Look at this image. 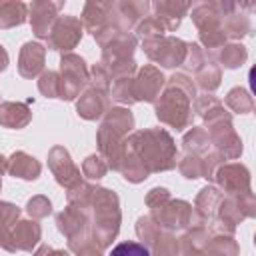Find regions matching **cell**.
I'll list each match as a JSON object with an SVG mask.
<instances>
[{
	"label": "cell",
	"mask_w": 256,
	"mask_h": 256,
	"mask_svg": "<svg viewBox=\"0 0 256 256\" xmlns=\"http://www.w3.org/2000/svg\"><path fill=\"white\" fill-rule=\"evenodd\" d=\"M88 82H90V86H94V88H98V90H104V92H110V84H112V80H110V74H108V70L98 62V64H94L90 70H88Z\"/></svg>",
	"instance_id": "obj_40"
},
{
	"label": "cell",
	"mask_w": 256,
	"mask_h": 256,
	"mask_svg": "<svg viewBox=\"0 0 256 256\" xmlns=\"http://www.w3.org/2000/svg\"><path fill=\"white\" fill-rule=\"evenodd\" d=\"M192 22L198 28V36L200 42L208 48V50H218L226 44V34L222 28V18L220 12L216 8V2H198L192 8Z\"/></svg>",
	"instance_id": "obj_6"
},
{
	"label": "cell",
	"mask_w": 256,
	"mask_h": 256,
	"mask_svg": "<svg viewBox=\"0 0 256 256\" xmlns=\"http://www.w3.org/2000/svg\"><path fill=\"white\" fill-rule=\"evenodd\" d=\"M38 90L46 98H58V72L44 70L38 78Z\"/></svg>",
	"instance_id": "obj_38"
},
{
	"label": "cell",
	"mask_w": 256,
	"mask_h": 256,
	"mask_svg": "<svg viewBox=\"0 0 256 256\" xmlns=\"http://www.w3.org/2000/svg\"><path fill=\"white\" fill-rule=\"evenodd\" d=\"M42 228L36 220H16L10 226L0 228V248L8 252H32L40 242Z\"/></svg>",
	"instance_id": "obj_9"
},
{
	"label": "cell",
	"mask_w": 256,
	"mask_h": 256,
	"mask_svg": "<svg viewBox=\"0 0 256 256\" xmlns=\"http://www.w3.org/2000/svg\"><path fill=\"white\" fill-rule=\"evenodd\" d=\"M6 164H8V158H4V156L0 154V176L6 172Z\"/></svg>",
	"instance_id": "obj_46"
},
{
	"label": "cell",
	"mask_w": 256,
	"mask_h": 256,
	"mask_svg": "<svg viewBox=\"0 0 256 256\" xmlns=\"http://www.w3.org/2000/svg\"><path fill=\"white\" fill-rule=\"evenodd\" d=\"M62 2H50V0H38V2H32L28 6V12H30V26H32V32L38 36V38H48L50 32H52V26L56 24L58 20V12L62 10Z\"/></svg>",
	"instance_id": "obj_18"
},
{
	"label": "cell",
	"mask_w": 256,
	"mask_h": 256,
	"mask_svg": "<svg viewBox=\"0 0 256 256\" xmlns=\"http://www.w3.org/2000/svg\"><path fill=\"white\" fill-rule=\"evenodd\" d=\"M166 78L164 74L152 66L146 64L142 68L136 70V76L132 78V94L136 102H156V98L160 96V90L164 88Z\"/></svg>",
	"instance_id": "obj_15"
},
{
	"label": "cell",
	"mask_w": 256,
	"mask_h": 256,
	"mask_svg": "<svg viewBox=\"0 0 256 256\" xmlns=\"http://www.w3.org/2000/svg\"><path fill=\"white\" fill-rule=\"evenodd\" d=\"M8 68V52H6V48L0 44V72H4Z\"/></svg>",
	"instance_id": "obj_45"
},
{
	"label": "cell",
	"mask_w": 256,
	"mask_h": 256,
	"mask_svg": "<svg viewBox=\"0 0 256 256\" xmlns=\"http://www.w3.org/2000/svg\"><path fill=\"white\" fill-rule=\"evenodd\" d=\"M194 76H196V84H198V88H202L206 94H212V92L220 86L222 70H220V66H218L212 58H208V60L204 62V66L198 68V70L194 72Z\"/></svg>",
	"instance_id": "obj_30"
},
{
	"label": "cell",
	"mask_w": 256,
	"mask_h": 256,
	"mask_svg": "<svg viewBox=\"0 0 256 256\" xmlns=\"http://www.w3.org/2000/svg\"><path fill=\"white\" fill-rule=\"evenodd\" d=\"M132 78H134V76H130V78H116V80H112L110 98H112V100H116V102H120V104H126V106L136 104L134 94H132Z\"/></svg>",
	"instance_id": "obj_34"
},
{
	"label": "cell",
	"mask_w": 256,
	"mask_h": 256,
	"mask_svg": "<svg viewBox=\"0 0 256 256\" xmlns=\"http://www.w3.org/2000/svg\"><path fill=\"white\" fill-rule=\"evenodd\" d=\"M108 256H150V252H148V248L144 244L128 240V242L116 244Z\"/></svg>",
	"instance_id": "obj_41"
},
{
	"label": "cell",
	"mask_w": 256,
	"mask_h": 256,
	"mask_svg": "<svg viewBox=\"0 0 256 256\" xmlns=\"http://www.w3.org/2000/svg\"><path fill=\"white\" fill-rule=\"evenodd\" d=\"M182 146H184V152H186V154H196V156L208 154V152H210V138H208V132H206L202 126H192V128L184 134Z\"/></svg>",
	"instance_id": "obj_31"
},
{
	"label": "cell",
	"mask_w": 256,
	"mask_h": 256,
	"mask_svg": "<svg viewBox=\"0 0 256 256\" xmlns=\"http://www.w3.org/2000/svg\"><path fill=\"white\" fill-rule=\"evenodd\" d=\"M136 34H138L142 40H156V38L166 36V28H164L154 16H146V18H142V20L136 24Z\"/></svg>",
	"instance_id": "obj_35"
},
{
	"label": "cell",
	"mask_w": 256,
	"mask_h": 256,
	"mask_svg": "<svg viewBox=\"0 0 256 256\" xmlns=\"http://www.w3.org/2000/svg\"><path fill=\"white\" fill-rule=\"evenodd\" d=\"M226 106L236 114H248L254 110V100L248 90L236 86L226 94Z\"/></svg>",
	"instance_id": "obj_32"
},
{
	"label": "cell",
	"mask_w": 256,
	"mask_h": 256,
	"mask_svg": "<svg viewBox=\"0 0 256 256\" xmlns=\"http://www.w3.org/2000/svg\"><path fill=\"white\" fill-rule=\"evenodd\" d=\"M48 168L52 170L56 182L60 186H64L66 190H72L74 186H78L82 182L80 168L72 162L70 152L64 146H54L48 152Z\"/></svg>",
	"instance_id": "obj_16"
},
{
	"label": "cell",
	"mask_w": 256,
	"mask_h": 256,
	"mask_svg": "<svg viewBox=\"0 0 256 256\" xmlns=\"http://www.w3.org/2000/svg\"><path fill=\"white\" fill-rule=\"evenodd\" d=\"M222 200H224V194H222L216 186H204V188L198 192V196H196V200H194V208H192L196 222H200V224L210 222V220L216 216V212H218Z\"/></svg>",
	"instance_id": "obj_25"
},
{
	"label": "cell",
	"mask_w": 256,
	"mask_h": 256,
	"mask_svg": "<svg viewBox=\"0 0 256 256\" xmlns=\"http://www.w3.org/2000/svg\"><path fill=\"white\" fill-rule=\"evenodd\" d=\"M150 10V4L146 0H124V2H112L110 20L120 32H128L130 28H136V24L146 18V12Z\"/></svg>",
	"instance_id": "obj_17"
},
{
	"label": "cell",
	"mask_w": 256,
	"mask_h": 256,
	"mask_svg": "<svg viewBox=\"0 0 256 256\" xmlns=\"http://www.w3.org/2000/svg\"><path fill=\"white\" fill-rule=\"evenodd\" d=\"M190 8H192V4H188V2H176V0H158V2L152 4L154 18L166 28V32L176 30Z\"/></svg>",
	"instance_id": "obj_24"
},
{
	"label": "cell",
	"mask_w": 256,
	"mask_h": 256,
	"mask_svg": "<svg viewBox=\"0 0 256 256\" xmlns=\"http://www.w3.org/2000/svg\"><path fill=\"white\" fill-rule=\"evenodd\" d=\"M32 120V110L24 102H0V126L20 130Z\"/></svg>",
	"instance_id": "obj_27"
},
{
	"label": "cell",
	"mask_w": 256,
	"mask_h": 256,
	"mask_svg": "<svg viewBox=\"0 0 256 256\" xmlns=\"http://www.w3.org/2000/svg\"><path fill=\"white\" fill-rule=\"evenodd\" d=\"M82 30H84V26H82V22H80L76 16H70V14L58 16L56 24L52 26L50 36L46 38V40H48V48L68 54V52H70L72 48H76V44L80 42Z\"/></svg>",
	"instance_id": "obj_14"
},
{
	"label": "cell",
	"mask_w": 256,
	"mask_h": 256,
	"mask_svg": "<svg viewBox=\"0 0 256 256\" xmlns=\"http://www.w3.org/2000/svg\"><path fill=\"white\" fill-rule=\"evenodd\" d=\"M34 256H70L66 250H56V248H52V246H48V244H42L36 252H34Z\"/></svg>",
	"instance_id": "obj_44"
},
{
	"label": "cell",
	"mask_w": 256,
	"mask_h": 256,
	"mask_svg": "<svg viewBox=\"0 0 256 256\" xmlns=\"http://www.w3.org/2000/svg\"><path fill=\"white\" fill-rule=\"evenodd\" d=\"M68 204L80 208L88 216L90 234L100 248H108L120 230V202L116 192L80 182L68 190Z\"/></svg>",
	"instance_id": "obj_1"
},
{
	"label": "cell",
	"mask_w": 256,
	"mask_h": 256,
	"mask_svg": "<svg viewBox=\"0 0 256 256\" xmlns=\"http://www.w3.org/2000/svg\"><path fill=\"white\" fill-rule=\"evenodd\" d=\"M6 172H8L10 176H14V178L36 180V178L40 176V172H42V166H40V162H38L34 156H30V154L18 150V152H14V154L8 158Z\"/></svg>",
	"instance_id": "obj_26"
},
{
	"label": "cell",
	"mask_w": 256,
	"mask_h": 256,
	"mask_svg": "<svg viewBox=\"0 0 256 256\" xmlns=\"http://www.w3.org/2000/svg\"><path fill=\"white\" fill-rule=\"evenodd\" d=\"M124 144L138 156V160L150 174L172 170L178 164L176 144L164 128L138 130L132 136H126Z\"/></svg>",
	"instance_id": "obj_3"
},
{
	"label": "cell",
	"mask_w": 256,
	"mask_h": 256,
	"mask_svg": "<svg viewBox=\"0 0 256 256\" xmlns=\"http://www.w3.org/2000/svg\"><path fill=\"white\" fill-rule=\"evenodd\" d=\"M68 248L76 256H102V248L94 242L90 232L82 234V236H76V238H70L68 240Z\"/></svg>",
	"instance_id": "obj_33"
},
{
	"label": "cell",
	"mask_w": 256,
	"mask_h": 256,
	"mask_svg": "<svg viewBox=\"0 0 256 256\" xmlns=\"http://www.w3.org/2000/svg\"><path fill=\"white\" fill-rule=\"evenodd\" d=\"M20 216V208L12 202H0V228L10 226L18 220Z\"/></svg>",
	"instance_id": "obj_42"
},
{
	"label": "cell",
	"mask_w": 256,
	"mask_h": 256,
	"mask_svg": "<svg viewBox=\"0 0 256 256\" xmlns=\"http://www.w3.org/2000/svg\"><path fill=\"white\" fill-rule=\"evenodd\" d=\"M56 226H58V230H60L68 240L90 232V224H88L86 212H82L80 208L70 206V204H68L62 212L56 214Z\"/></svg>",
	"instance_id": "obj_23"
},
{
	"label": "cell",
	"mask_w": 256,
	"mask_h": 256,
	"mask_svg": "<svg viewBox=\"0 0 256 256\" xmlns=\"http://www.w3.org/2000/svg\"><path fill=\"white\" fill-rule=\"evenodd\" d=\"M164 86V92L154 102L156 118L180 132L192 122V100L196 96V84L188 74L176 72Z\"/></svg>",
	"instance_id": "obj_2"
},
{
	"label": "cell",
	"mask_w": 256,
	"mask_h": 256,
	"mask_svg": "<svg viewBox=\"0 0 256 256\" xmlns=\"http://www.w3.org/2000/svg\"><path fill=\"white\" fill-rule=\"evenodd\" d=\"M186 44L188 42L176 36H162L156 40H142V50L152 62L160 64L162 68H176L184 62Z\"/></svg>",
	"instance_id": "obj_11"
},
{
	"label": "cell",
	"mask_w": 256,
	"mask_h": 256,
	"mask_svg": "<svg viewBox=\"0 0 256 256\" xmlns=\"http://www.w3.org/2000/svg\"><path fill=\"white\" fill-rule=\"evenodd\" d=\"M202 118L206 122L204 130L208 132L210 146H214L216 156L220 160L238 158L242 154V140L232 126V116H230V112L224 110V104L214 106Z\"/></svg>",
	"instance_id": "obj_5"
},
{
	"label": "cell",
	"mask_w": 256,
	"mask_h": 256,
	"mask_svg": "<svg viewBox=\"0 0 256 256\" xmlns=\"http://www.w3.org/2000/svg\"><path fill=\"white\" fill-rule=\"evenodd\" d=\"M108 110H110V92L98 90L94 86H88L76 102V112L84 120H98Z\"/></svg>",
	"instance_id": "obj_20"
},
{
	"label": "cell",
	"mask_w": 256,
	"mask_h": 256,
	"mask_svg": "<svg viewBox=\"0 0 256 256\" xmlns=\"http://www.w3.org/2000/svg\"><path fill=\"white\" fill-rule=\"evenodd\" d=\"M28 18V6L24 2H0V28L8 30L24 24Z\"/></svg>",
	"instance_id": "obj_29"
},
{
	"label": "cell",
	"mask_w": 256,
	"mask_h": 256,
	"mask_svg": "<svg viewBox=\"0 0 256 256\" xmlns=\"http://www.w3.org/2000/svg\"><path fill=\"white\" fill-rule=\"evenodd\" d=\"M220 158L216 156L214 150H210L208 154L196 156V154H186L180 162H178V170L184 178L188 180H196V178H206L212 180L214 170L220 166Z\"/></svg>",
	"instance_id": "obj_19"
},
{
	"label": "cell",
	"mask_w": 256,
	"mask_h": 256,
	"mask_svg": "<svg viewBox=\"0 0 256 256\" xmlns=\"http://www.w3.org/2000/svg\"><path fill=\"white\" fill-rule=\"evenodd\" d=\"M136 234L150 252V256H178V240L172 232L158 228L150 216H140L136 220Z\"/></svg>",
	"instance_id": "obj_10"
},
{
	"label": "cell",
	"mask_w": 256,
	"mask_h": 256,
	"mask_svg": "<svg viewBox=\"0 0 256 256\" xmlns=\"http://www.w3.org/2000/svg\"><path fill=\"white\" fill-rule=\"evenodd\" d=\"M110 10H112V2H86L80 22L92 36H96L106 28L114 26L110 20Z\"/></svg>",
	"instance_id": "obj_22"
},
{
	"label": "cell",
	"mask_w": 256,
	"mask_h": 256,
	"mask_svg": "<svg viewBox=\"0 0 256 256\" xmlns=\"http://www.w3.org/2000/svg\"><path fill=\"white\" fill-rule=\"evenodd\" d=\"M214 62H218V66H224V68H240L246 64L248 60V50L244 44L240 42H232V44H224L222 48H218L216 54L210 56Z\"/></svg>",
	"instance_id": "obj_28"
},
{
	"label": "cell",
	"mask_w": 256,
	"mask_h": 256,
	"mask_svg": "<svg viewBox=\"0 0 256 256\" xmlns=\"http://www.w3.org/2000/svg\"><path fill=\"white\" fill-rule=\"evenodd\" d=\"M44 58H46V48L40 42H26L20 48V58H18V72L22 78H36L38 74L44 72Z\"/></svg>",
	"instance_id": "obj_21"
},
{
	"label": "cell",
	"mask_w": 256,
	"mask_h": 256,
	"mask_svg": "<svg viewBox=\"0 0 256 256\" xmlns=\"http://www.w3.org/2000/svg\"><path fill=\"white\" fill-rule=\"evenodd\" d=\"M106 172H108V164L100 154H90L82 162V174L88 180H100L106 176Z\"/></svg>",
	"instance_id": "obj_36"
},
{
	"label": "cell",
	"mask_w": 256,
	"mask_h": 256,
	"mask_svg": "<svg viewBox=\"0 0 256 256\" xmlns=\"http://www.w3.org/2000/svg\"><path fill=\"white\" fill-rule=\"evenodd\" d=\"M166 198H170V192H168L166 188H160V186H158V188H152V190L146 194V206L152 208V206L164 202Z\"/></svg>",
	"instance_id": "obj_43"
},
{
	"label": "cell",
	"mask_w": 256,
	"mask_h": 256,
	"mask_svg": "<svg viewBox=\"0 0 256 256\" xmlns=\"http://www.w3.org/2000/svg\"><path fill=\"white\" fill-rule=\"evenodd\" d=\"M134 128V116L124 106H114L102 116V124L98 128V150L100 156L106 160L108 168L116 170L122 142L126 140L128 132Z\"/></svg>",
	"instance_id": "obj_4"
},
{
	"label": "cell",
	"mask_w": 256,
	"mask_h": 256,
	"mask_svg": "<svg viewBox=\"0 0 256 256\" xmlns=\"http://www.w3.org/2000/svg\"><path fill=\"white\" fill-rule=\"evenodd\" d=\"M26 212L34 218V220H40V218H46L50 212H52V204L46 196L38 194V196H32L26 204Z\"/></svg>",
	"instance_id": "obj_39"
},
{
	"label": "cell",
	"mask_w": 256,
	"mask_h": 256,
	"mask_svg": "<svg viewBox=\"0 0 256 256\" xmlns=\"http://www.w3.org/2000/svg\"><path fill=\"white\" fill-rule=\"evenodd\" d=\"M212 180L220 186L218 190L226 196H248L254 194L252 186H250V170L240 164V162H228V164H220L214 170Z\"/></svg>",
	"instance_id": "obj_13"
},
{
	"label": "cell",
	"mask_w": 256,
	"mask_h": 256,
	"mask_svg": "<svg viewBox=\"0 0 256 256\" xmlns=\"http://www.w3.org/2000/svg\"><path fill=\"white\" fill-rule=\"evenodd\" d=\"M216 8L222 18V28L226 38L238 40L250 34L252 22H250V10L254 4L250 2H216Z\"/></svg>",
	"instance_id": "obj_12"
},
{
	"label": "cell",
	"mask_w": 256,
	"mask_h": 256,
	"mask_svg": "<svg viewBox=\"0 0 256 256\" xmlns=\"http://www.w3.org/2000/svg\"><path fill=\"white\" fill-rule=\"evenodd\" d=\"M150 220L166 232H182L194 224L192 204L186 200H174L172 196L150 208Z\"/></svg>",
	"instance_id": "obj_7"
},
{
	"label": "cell",
	"mask_w": 256,
	"mask_h": 256,
	"mask_svg": "<svg viewBox=\"0 0 256 256\" xmlns=\"http://www.w3.org/2000/svg\"><path fill=\"white\" fill-rule=\"evenodd\" d=\"M88 66L84 58L78 54H64L60 58V72H58V98L60 100H74L80 96L82 88L88 84Z\"/></svg>",
	"instance_id": "obj_8"
},
{
	"label": "cell",
	"mask_w": 256,
	"mask_h": 256,
	"mask_svg": "<svg viewBox=\"0 0 256 256\" xmlns=\"http://www.w3.org/2000/svg\"><path fill=\"white\" fill-rule=\"evenodd\" d=\"M0 188H2V180H0Z\"/></svg>",
	"instance_id": "obj_47"
},
{
	"label": "cell",
	"mask_w": 256,
	"mask_h": 256,
	"mask_svg": "<svg viewBox=\"0 0 256 256\" xmlns=\"http://www.w3.org/2000/svg\"><path fill=\"white\" fill-rule=\"evenodd\" d=\"M208 60V56H206V52L198 46V44H186V56H184V62H182V66L186 68V70H192V72H196L198 68H202L204 66V62Z\"/></svg>",
	"instance_id": "obj_37"
}]
</instances>
